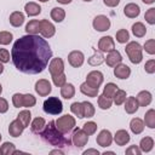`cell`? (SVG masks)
Returning a JSON list of instances; mask_svg holds the SVG:
<instances>
[{"label": "cell", "mask_w": 155, "mask_h": 155, "mask_svg": "<svg viewBox=\"0 0 155 155\" xmlns=\"http://www.w3.org/2000/svg\"><path fill=\"white\" fill-rule=\"evenodd\" d=\"M82 1H86V2H91L92 0H82Z\"/></svg>", "instance_id": "cell-61"}, {"label": "cell", "mask_w": 155, "mask_h": 155, "mask_svg": "<svg viewBox=\"0 0 155 155\" xmlns=\"http://www.w3.org/2000/svg\"><path fill=\"white\" fill-rule=\"evenodd\" d=\"M52 81H53L54 86L62 87L67 82V76H65L64 73H61V74H57V75H52Z\"/></svg>", "instance_id": "cell-44"}, {"label": "cell", "mask_w": 155, "mask_h": 155, "mask_svg": "<svg viewBox=\"0 0 155 155\" xmlns=\"http://www.w3.org/2000/svg\"><path fill=\"white\" fill-rule=\"evenodd\" d=\"M144 70L148 74H154L155 73V59H149L148 62H145Z\"/></svg>", "instance_id": "cell-49"}, {"label": "cell", "mask_w": 155, "mask_h": 155, "mask_svg": "<svg viewBox=\"0 0 155 155\" xmlns=\"http://www.w3.org/2000/svg\"><path fill=\"white\" fill-rule=\"evenodd\" d=\"M4 73V65H2V63L0 62V74H2Z\"/></svg>", "instance_id": "cell-58"}, {"label": "cell", "mask_w": 155, "mask_h": 155, "mask_svg": "<svg viewBox=\"0 0 155 155\" xmlns=\"http://www.w3.org/2000/svg\"><path fill=\"white\" fill-rule=\"evenodd\" d=\"M136 99H137L139 107H148L151 103V101H153V96H151V93L149 91L144 90V91H140L137 94Z\"/></svg>", "instance_id": "cell-21"}, {"label": "cell", "mask_w": 155, "mask_h": 155, "mask_svg": "<svg viewBox=\"0 0 155 155\" xmlns=\"http://www.w3.org/2000/svg\"><path fill=\"white\" fill-rule=\"evenodd\" d=\"M0 154H1V150H0Z\"/></svg>", "instance_id": "cell-63"}, {"label": "cell", "mask_w": 155, "mask_h": 155, "mask_svg": "<svg viewBox=\"0 0 155 155\" xmlns=\"http://www.w3.org/2000/svg\"><path fill=\"white\" fill-rule=\"evenodd\" d=\"M130 139H131V137H130V134H128V132L126 130H119V131H116V133L113 137V140L116 143V145H120V147L126 145L130 142Z\"/></svg>", "instance_id": "cell-17"}, {"label": "cell", "mask_w": 155, "mask_h": 155, "mask_svg": "<svg viewBox=\"0 0 155 155\" xmlns=\"http://www.w3.org/2000/svg\"><path fill=\"white\" fill-rule=\"evenodd\" d=\"M8 110V103L5 98L0 97V114H4Z\"/></svg>", "instance_id": "cell-52"}, {"label": "cell", "mask_w": 155, "mask_h": 155, "mask_svg": "<svg viewBox=\"0 0 155 155\" xmlns=\"http://www.w3.org/2000/svg\"><path fill=\"white\" fill-rule=\"evenodd\" d=\"M132 34L136 38H143L147 34V28L142 22H136L134 24H132Z\"/></svg>", "instance_id": "cell-32"}, {"label": "cell", "mask_w": 155, "mask_h": 155, "mask_svg": "<svg viewBox=\"0 0 155 155\" xmlns=\"http://www.w3.org/2000/svg\"><path fill=\"white\" fill-rule=\"evenodd\" d=\"M8 21H10V24L12 27L18 28V27H21L24 23V15L21 11H15V12H12L10 15Z\"/></svg>", "instance_id": "cell-23"}, {"label": "cell", "mask_w": 155, "mask_h": 155, "mask_svg": "<svg viewBox=\"0 0 155 155\" xmlns=\"http://www.w3.org/2000/svg\"><path fill=\"white\" fill-rule=\"evenodd\" d=\"M144 126H148L149 128H155V110L149 109L144 115Z\"/></svg>", "instance_id": "cell-34"}, {"label": "cell", "mask_w": 155, "mask_h": 155, "mask_svg": "<svg viewBox=\"0 0 155 155\" xmlns=\"http://www.w3.org/2000/svg\"><path fill=\"white\" fill-rule=\"evenodd\" d=\"M82 130L85 131V133H86L87 136H92V134H94L96 131H97V124L93 122V121H87V122L84 124Z\"/></svg>", "instance_id": "cell-41"}, {"label": "cell", "mask_w": 155, "mask_h": 155, "mask_svg": "<svg viewBox=\"0 0 155 155\" xmlns=\"http://www.w3.org/2000/svg\"><path fill=\"white\" fill-rule=\"evenodd\" d=\"M130 40V33L127 29H119L116 31V41L119 44H126Z\"/></svg>", "instance_id": "cell-38"}, {"label": "cell", "mask_w": 155, "mask_h": 155, "mask_svg": "<svg viewBox=\"0 0 155 155\" xmlns=\"http://www.w3.org/2000/svg\"><path fill=\"white\" fill-rule=\"evenodd\" d=\"M81 104H82V110H84V117H92V116H94L96 109H94V107H93V104L91 102L84 101V102H81Z\"/></svg>", "instance_id": "cell-36"}, {"label": "cell", "mask_w": 155, "mask_h": 155, "mask_svg": "<svg viewBox=\"0 0 155 155\" xmlns=\"http://www.w3.org/2000/svg\"><path fill=\"white\" fill-rule=\"evenodd\" d=\"M143 50H145V52L149 54H155V40L154 39L147 40L145 44L143 45Z\"/></svg>", "instance_id": "cell-46"}, {"label": "cell", "mask_w": 155, "mask_h": 155, "mask_svg": "<svg viewBox=\"0 0 155 155\" xmlns=\"http://www.w3.org/2000/svg\"><path fill=\"white\" fill-rule=\"evenodd\" d=\"M23 131H24V127H23V125L19 122L18 119L11 121V124H10V126H8V133H10L11 137L17 138V137H19V136L23 133Z\"/></svg>", "instance_id": "cell-18"}, {"label": "cell", "mask_w": 155, "mask_h": 155, "mask_svg": "<svg viewBox=\"0 0 155 155\" xmlns=\"http://www.w3.org/2000/svg\"><path fill=\"white\" fill-rule=\"evenodd\" d=\"M92 25H93V29L97 30V31H107V30H109L111 23H110V19L107 16L98 15L93 18Z\"/></svg>", "instance_id": "cell-8"}, {"label": "cell", "mask_w": 155, "mask_h": 155, "mask_svg": "<svg viewBox=\"0 0 155 155\" xmlns=\"http://www.w3.org/2000/svg\"><path fill=\"white\" fill-rule=\"evenodd\" d=\"M40 34L45 39H50L56 34V27L48 19L40 21Z\"/></svg>", "instance_id": "cell-10"}, {"label": "cell", "mask_w": 155, "mask_h": 155, "mask_svg": "<svg viewBox=\"0 0 155 155\" xmlns=\"http://www.w3.org/2000/svg\"><path fill=\"white\" fill-rule=\"evenodd\" d=\"M144 4H147V5H151V4H154L155 2V0H142Z\"/></svg>", "instance_id": "cell-57"}, {"label": "cell", "mask_w": 155, "mask_h": 155, "mask_svg": "<svg viewBox=\"0 0 155 155\" xmlns=\"http://www.w3.org/2000/svg\"><path fill=\"white\" fill-rule=\"evenodd\" d=\"M139 13H140V7L134 2H130L124 7V15L128 18H136L139 16Z\"/></svg>", "instance_id": "cell-19"}, {"label": "cell", "mask_w": 155, "mask_h": 155, "mask_svg": "<svg viewBox=\"0 0 155 155\" xmlns=\"http://www.w3.org/2000/svg\"><path fill=\"white\" fill-rule=\"evenodd\" d=\"M50 16H51V19H53L54 22L61 23V22H63L64 18H65V11H64L62 7H53V8L51 10Z\"/></svg>", "instance_id": "cell-29"}, {"label": "cell", "mask_w": 155, "mask_h": 155, "mask_svg": "<svg viewBox=\"0 0 155 155\" xmlns=\"http://www.w3.org/2000/svg\"><path fill=\"white\" fill-rule=\"evenodd\" d=\"M98 50L102 52H110L115 50V41L111 36H102L98 41Z\"/></svg>", "instance_id": "cell-14"}, {"label": "cell", "mask_w": 155, "mask_h": 155, "mask_svg": "<svg viewBox=\"0 0 155 155\" xmlns=\"http://www.w3.org/2000/svg\"><path fill=\"white\" fill-rule=\"evenodd\" d=\"M103 2L108 7H116L120 4V0H103Z\"/></svg>", "instance_id": "cell-53"}, {"label": "cell", "mask_w": 155, "mask_h": 155, "mask_svg": "<svg viewBox=\"0 0 155 155\" xmlns=\"http://www.w3.org/2000/svg\"><path fill=\"white\" fill-rule=\"evenodd\" d=\"M2 93V86H1V84H0V94Z\"/></svg>", "instance_id": "cell-59"}, {"label": "cell", "mask_w": 155, "mask_h": 155, "mask_svg": "<svg viewBox=\"0 0 155 155\" xmlns=\"http://www.w3.org/2000/svg\"><path fill=\"white\" fill-rule=\"evenodd\" d=\"M0 62L1 63L10 62V52L6 48H0Z\"/></svg>", "instance_id": "cell-50"}, {"label": "cell", "mask_w": 155, "mask_h": 155, "mask_svg": "<svg viewBox=\"0 0 155 155\" xmlns=\"http://www.w3.org/2000/svg\"><path fill=\"white\" fill-rule=\"evenodd\" d=\"M87 142H88V136L85 133V131L82 128H75L71 136V143L76 148L81 149L87 144Z\"/></svg>", "instance_id": "cell-7"}, {"label": "cell", "mask_w": 155, "mask_h": 155, "mask_svg": "<svg viewBox=\"0 0 155 155\" xmlns=\"http://www.w3.org/2000/svg\"><path fill=\"white\" fill-rule=\"evenodd\" d=\"M80 92L87 97H97L98 96V92H99V88H93L91 86H88L86 82H82L80 85Z\"/></svg>", "instance_id": "cell-31"}, {"label": "cell", "mask_w": 155, "mask_h": 155, "mask_svg": "<svg viewBox=\"0 0 155 155\" xmlns=\"http://www.w3.org/2000/svg\"><path fill=\"white\" fill-rule=\"evenodd\" d=\"M24 10H25V13L29 16V17H35L41 13V6L36 2H27L24 5Z\"/></svg>", "instance_id": "cell-25"}, {"label": "cell", "mask_w": 155, "mask_h": 155, "mask_svg": "<svg viewBox=\"0 0 155 155\" xmlns=\"http://www.w3.org/2000/svg\"><path fill=\"white\" fill-rule=\"evenodd\" d=\"M94 53L87 59V63L92 67H97V65H101L103 62H104V56H103V52L97 50V48H93Z\"/></svg>", "instance_id": "cell-24"}, {"label": "cell", "mask_w": 155, "mask_h": 155, "mask_svg": "<svg viewBox=\"0 0 155 155\" xmlns=\"http://www.w3.org/2000/svg\"><path fill=\"white\" fill-rule=\"evenodd\" d=\"M126 97H127V96H126V91L117 88L116 92L114 93V96L111 97V99H113V102H114L116 105H121V104H124Z\"/></svg>", "instance_id": "cell-37"}, {"label": "cell", "mask_w": 155, "mask_h": 155, "mask_svg": "<svg viewBox=\"0 0 155 155\" xmlns=\"http://www.w3.org/2000/svg\"><path fill=\"white\" fill-rule=\"evenodd\" d=\"M54 125L56 127L62 132V133H69L71 132L74 128H75V125H76V121H75V117L67 114V115H63V116H59L56 121H54Z\"/></svg>", "instance_id": "cell-5"}, {"label": "cell", "mask_w": 155, "mask_h": 155, "mask_svg": "<svg viewBox=\"0 0 155 155\" xmlns=\"http://www.w3.org/2000/svg\"><path fill=\"white\" fill-rule=\"evenodd\" d=\"M98 99V107L102 109V110H108L111 108V104H113V99L109 98V97H105L104 94H101V96H97Z\"/></svg>", "instance_id": "cell-35"}, {"label": "cell", "mask_w": 155, "mask_h": 155, "mask_svg": "<svg viewBox=\"0 0 155 155\" xmlns=\"http://www.w3.org/2000/svg\"><path fill=\"white\" fill-rule=\"evenodd\" d=\"M144 19H145L150 25L155 24V8H154V7L149 8V10L145 12V15H144Z\"/></svg>", "instance_id": "cell-47"}, {"label": "cell", "mask_w": 155, "mask_h": 155, "mask_svg": "<svg viewBox=\"0 0 155 155\" xmlns=\"http://www.w3.org/2000/svg\"><path fill=\"white\" fill-rule=\"evenodd\" d=\"M130 130L133 134H140L144 131V122L139 117H133L130 121Z\"/></svg>", "instance_id": "cell-22"}, {"label": "cell", "mask_w": 155, "mask_h": 155, "mask_svg": "<svg viewBox=\"0 0 155 155\" xmlns=\"http://www.w3.org/2000/svg\"><path fill=\"white\" fill-rule=\"evenodd\" d=\"M17 119L19 120V122H21V124L23 125V127L25 128V127H28L29 124H30V120H31V113H30L28 109L22 110V111H19V114L17 115Z\"/></svg>", "instance_id": "cell-33"}, {"label": "cell", "mask_w": 155, "mask_h": 155, "mask_svg": "<svg viewBox=\"0 0 155 155\" xmlns=\"http://www.w3.org/2000/svg\"><path fill=\"white\" fill-rule=\"evenodd\" d=\"M104 62L107 63L108 67L114 68L115 65H117L119 63L122 62V56H121V53L117 50H113V51L108 52L107 58H104Z\"/></svg>", "instance_id": "cell-15"}, {"label": "cell", "mask_w": 155, "mask_h": 155, "mask_svg": "<svg viewBox=\"0 0 155 155\" xmlns=\"http://www.w3.org/2000/svg\"><path fill=\"white\" fill-rule=\"evenodd\" d=\"M25 31L27 34H30V35H38L40 33V21L38 19L29 21L25 25Z\"/></svg>", "instance_id": "cell-28"}, {"label": "cell", "mask_w": 155, "mask_h": 155, "mask_svg": "<svg viewBox=\"0 0 155 155\" xmlns=\"http://www.w3.org/2000/svg\"><path fill=\"white\" fill-rule=\"evenodd\" d=\"M116 90H117V85H116V84H114V82H108V84L104 86L102 94H104L105 97L111 98V97L114 96V93L116 92Z\"/></svg>", "instance_id": "cell-39"}, {"label": "cell", "mask_w": 155, "mask_h": 155, "mask_svg": "<svg viewBox=\"0 0 155 155\" xmlns=\"http://www.w3.org/2000/svg\"><path fill=\"white\" fill-rule=\"evenodd\" d=\"M0 140H1V134H0Z\"/></svg>", "instance_id": "cell-62"}, {"label": "cell", "mask_w": 155, "mask_h": 155, "mask_svg": "<svg viewBox=\"0 0 155 155\" xmlns=\"http://www.w3.org/2000/svg\"><path fill=\"white\" fill-rule=\"evenodd\" d=\"M126 154H127V155H140L142 151H140L139 147H137V145H131V147H128V148L126 149Z\"/></svg>", "instance_id": "cell-51"}, {"label": "cell", "mask_w": 155, "mask_h": 155, "mask_svg": "<svg viewBox=\"0 0 155 155\" xmlns=\"http://www.w3.org/2000/svg\"><path fill=\"white\" fill-rule=\"evenodd\" d=\"M75 94V87L73 84H64L62 87H61V96L64 98V99H71Z\"/></svg>", "instance_id": "cell-27"}, {"label": "cell", "mask_w": 155, "mask_h": 155, "mask_svg": "<svg viewBox=\"0 0 155 155\" xmlns=\"http://www.w3.org/2000/svg\"><path fill=\"white\" fill-rule=\"evenodd\" d=\"M36 104V98L30 94V93H27V94H23V107L24 108H31Z\"/></svg>", "instance_id": "cell-43"}, {"label": "cell", "mask_w": 155, "mask_h": 155, "mask_svg": "<svg viewBox=\"0 0 155 155\" xmlns=\"http://www.w3.org/2000/svg\"><path fill=\"white\" fill-rule=\"evenodd\" d=\"M154 148V139L151 137H144L139 142V149L142 153H149Z\"/></svg>", "instance_id": "cell-30"}, {"label": "cell", "mask_w": 155, "mask_h": 155, "mask_svg": "<svg viewBox=\"0 0 155 155\" xmlns=\"http://www.w3.org/2000/svg\"><path fill=\"white\" fill-rule=\"evenodd\" d=\"M96 142H97V144L101 145L102 148L109 147V145L113 143V134H111V132H110L109 130H102V131L98 133V136H97V138H96Z\"/></svg>", "instance_id": "cell-13"}, {"label": "cell", "mask_w": 155, "mask_h": 155, "mask_svg": "<svg viewBox=\"0 0 155 155\" xmlns=\"http://www.w3.org/2000/svg\"><path fill=\"white\" fill-rule=\"evenodd\" d=\"M88 154H94V155H99V151L96 149H87L84 151V155H88Z\"/></svg>", "instance_id": "cell-54"}, {"label": "cell", "mask_w": 155, "mask_h": 155, "mask_svg": "<svg viewBox=\"0 0 155 155\" xmlns=\"http://www.w3.org/2000/svg\"><path fill=\"white\" fill-rule=\"evenodd\" d=\"M39 1H40V2H47L48 0H39Z\"/></svg>", "instance_id": "cell-60"}, {"label": "cell", "mask_w": 155, "mask_h": 155, "mask_svg": "<svg viewBox=\"0 0 155 155\" xmlns=\"http://www.w3.org/2000/svg\"><path fill=\"white\" fill-rule=\"evenodd\" d=\"M70 110L74 115H76L79 119H82L84 117V110H82V104L80 102H74L71 105H70Z\"/></svg>", "instance_id": "cell-40"}, {"label": "cell", "mask_w": 155, "mask_h": 155, "mask_svg": "<svg viewBox=\"0 0 155 155\" xmlns=\"http://www.w3.org/2000/svg\"><path fill=\"white\" fill-rule=\"evenodd\" d=\"M41 138L50 143L53 147L57 148H63V147H68L71 144V140L69 138H67L64 136V133H62L54 125V120L50 121L47 125H45V128L40 132Z\"/></svg>", "instance_id": "cell-2"}, {"label": "cell", "mask_w": 155, "mask_h": 155, "mask_svg": "<svg viewBox=\"0 0 155 155\" xmlns=\"http://www.w3.org/2000/svg\"><path fill=\"white\" fill-rule=\"evenodd\" d=\"M45 125H46L45 119L38 116V117H35V119L31 121V124H30V130H31L33 133H35V134H40V132L45 128Z\"/></svg>", "instance_id": "cell-26"}, {"label": "cell", "mask_w": 155, "mask_h": 155, "mask_svg": "<svg viewBox=\"0 0 155 155\" xmlns=\"http://www.w3.org/2000/svg\"><path fill=\"white\" fill-rule=\"evenodd\" d=\"M11 58L17 70L35 75L46 69L48 61L52 58V50L45 38L27 34L15 41Z\"/></svg>", "instance_id": "cell-1"}, {"label": "cell", "mask_w": 155, "mask_h": 155, "mask_svg": "<svg viewBox=\"0 0 155 155\" xmlns=\"http://www.w3.org/2000/svg\"><path fill=\"white\" fill-rule=\"evenodd\" d=\"M59 4H62V5H68V4H70L73 0H57Z\"/></svg>", "instance_id": "cell-55"}, {"label": "cell", "mask_w": 155, "mask_h": 155, "mask_svg": "<svg viewBox=\"0 0 155 155\" xmlns=\"http://www.w3.org/2000/svg\"><path fill=\"white\" fill-rule=\"evenodd\" d=\"M114 75L117 78V79H121V80H125V79H128L130 75H131V68L124 63H119L117 65L114 67Z\"/></svg>", "instance_id": "cell-16"}, {"label": "cell", "mask_w": 155, "mask_h": 155, "mask_svg": "<svg viewBox=\"0 0 155 155\" xmlns=\"http://www.w3.org/2000/svg\"><path fill=\"white\" fill-rule=\"evenodd\" d=\"M0 150H1V154L2 155H13V151L16 150L15 148V144L11 143V142H5L1 147H0Z\"/></svg>", "instance_id": "cell-42"}, {"label": "cell", "mask_w": 155, "mask_h": 155, "mask_svg": "<svg viewBox=\"0 0 155 155\" xmlns=\"http://www.w3.org/2000/svg\"><path fill=\"white\" fill-rule=\"evenodd\" d=\"M68 62L73 68H80L85 62V54L81 51H71L68 54Z\"/></svg>", "instance_id": "cell-11"}, {"label": "cell", "mask_w": 155, "mask_h": 155, "mask_svg": "<svg viewBox=\"0 0 155 155\" xmlns=\"http://www.w3.org/2000/svg\"><path fill=\"white\" fill-rule=\"evenodd\" d=\"M103 80H104V76H103V73L99 71V70H92L87 74L86 76V84L93 88H99L101 85L103 84Z\"/></svg>", "instance_id": "cell-6"}, {"label": "cell", "mask_w": 155, "mask_h": 155, "mask_svg": "<svg viewBox=\"0 0 155 155\" xmlns=\"http://www.w3.org/2000/svg\"><path fill=\"white\" fill-rule=\"evenodd\" d=\"M35 92L40 96V97H46L51 93L52 91V87H51V84L48 80L46 79H40L35 82Z\"/></svg>", "instance_id": "cell-9"}, {"label": "cell", "mask_w": 155, "mask_h": 155, "mask_svg": "<svg viewBox=\"0 0 155 155\" xmlns=\"http://www.w3.org/2000/svg\"><path fill=\"white\" fill-rule=\"evenodd\" d=\"M48 71H50L51 76L64 73V62H63V59L59 58V57L51 58V62L48 64Z\"/></svg>", "instance_id": "cell-12"}, {"label": "cell", "mask_w": 155, "mask_h": 155, "mask_svg": "<svg viewBox=\"0 0 155 155\" xmlns=\"http://www.w3.org/2000/svg\"><path fill=\"white\" fill-rule=\"evenodd\" d=\"M125 51H126L128 59L133 64H139L143 61V47L140 46L139 42H137V41L128 42L125 47Z\"/></svg>", "instance_id": "cell-3"}, {"label": "cell", "mask_w": 155, "mask_h": 155, "mask_svg": "<svg viewBox=\"0 0 155 155\" xmlns=\"http://www.w3.org/2000/svg\"><path fill=\"white\" fill-rule=\"evenodd\" d=\"M124 104H125V111L127 114H134L138 110V108H139V104H138L136 97H133V96L126 97Z\"/></svg>", "instance_id": "cell-20"}, {"label": "cell", "mask_w": 155, "mask_h": 155, "mask_svg": "<svg viewBox=\"0 0 155 155\" xmlns=\"http://www.w3.org/2000/svg\"><path fill=\"white\" fill-rule=\"evenodd\" d=\"M51 154H59V155H63L64 153H63L62 150H59V149H56V150H52Z\"/></svg>", "instance_id": "cell-56"}, {"label": "cell", "mask_w": 155, "mask_h": 155, "mask_svg": "<svg viewBox=\"0 0 155 155\" xmlns=\"http://www.w3.org/2000/svg\"><path fill=\"white\" fill-rule=\"evenodd\" d=\"M42 109L46 114L50 115H58L63 111V104L62 101L58 97H48L44 104H42Z\"/></svg>", "instance_id": "cell-4"}, {"label": "cell", "mask_w": 155, "mask_h": 155, "mask_svg": "<svg viewBox=\"0 0 155 155\" xmlns=\"http://www.w3.org/2000/svg\"><path fill=\"white\" fill-rule=\"evenodd\" d=\"M12 104L15 108H22L23 107V94L22 93H15L12 96Z\"/></svg>", "instance_id": "cell-48"}, {"label": "cell", "mask_w": 155, "mask_h": 155, "mask_svg": "<svg viewBox=\"0 0 155 155\" xmlns=\"http://www.w3.org/2000/svg\"><path fill=\"white\" fill-rule=\"evenodd\" d=\"M13 39V35L12 33L10 31H6V30H2L0 31V44L1 45H8Z\"/></svg>", "instance_id": "cell-45"}]
</instances>
